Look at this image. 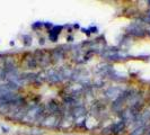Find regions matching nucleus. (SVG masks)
Returning <instances> with one entry per match:
<instances>
[{"instance_id": "nucleus-1", "label": "nucleus", "mask_w": 150, "mask_h": 135, "mask_svg": "<svg viewBox=\"0 0 150 135\" xmlns=\"http://www.w3.org/2000/svg\"><path fill=\"white\" fill-rule=\"evenodd\" d=\"M58 120H57V117L54 116V114H53L52 116H47V117H45L42 120V125L43 126H46V127H54L55 125H58Z\"/></svg>"}, {"instance_id": "nucleus-2", "label": "nucleus", "mask_w": 150, "mask_h": 135, "mask_svg": "<svg viewBox=\"0 0 150 135\" xmlns=\"http://www.w3.org/2000/svg\"><path fill=\"white\" fill-rule=\"evenodd\" d=\"M128 32L130 34L134 35V36H138V37H141V36L146 35V30H143L141 27H139L137 25H131L128 28Z\"/></svg>"}, {"instance_id": "nucleus-3", "label": "nucleus", "mask_w": 150, "mask_h": 135, "mask_svg": "<svg viewBox=\"0 0 150 135\" xmlns=\"http://www.w3.org/2000/svg\"><path fill=\"white\" fill-rule=\"evenodd\" d=\"M124 127H125V123H124L123 120H121V122L116 123V124H113L112 126L110 127V129H112L111 133L117 134V133H121V132L124 129Z\"/></svg>"}, {"instance_id": "nucleus-4", "label": "nucleus", "mask_w": 150, "mask_h": 135, "mask_svg": "<svg viewBox=\"0 0 150 135\" xmlns=\"http://www.w3.org/2000/svg\"><path fill=\"white\" fill-rule=\"evenodd\" d=\"M47 106H49V109H50V112H52V114L59 112V105H58L54 100H51V101L47 104Z\"/></svg>"}, {"instance_id": "nucleus-5", "label": "nucleus", "mask_w": 150, "mask_h": 135, "mask_svg": "<svg viewBox=\"0 0 150 135\" xmlns=\"http://www.w3.org/2000/svg\"><path fill=\"white\" fill-rule=\"evenodd\" d=\"M144 128H146L144 125H140V126H138V127L135 128L134 131H132V134L131 135H141L143 133V131H144Z\"/></svg>"}, {"instance_id": "nucleus-6", "label": "nucleus", "mask_w": 150, "mask_h": 135, "mask_svg": "<svg viewBox=\"0 0 150 135\" xmlns=\"http://www.w3.org/2000/svg\"><path fill=\"white\" fill-rule=\"evenodd\" d=\"M61 30H62V26H53L52 28H51V30H50V34H54V35H58L59 36Z\"/></svg>"}, {"instance_id": "nucleus-7", "label": "nucleus", "mask_w": 150, "mask_h": 135, "mask_svg": "<svg viewBox=\"0 0 150 135\" xmlns=\"http://www.w3.org/2000/svg\"><path fill=\"white\" fill-rule=\"evenodd\" d=\"M74 112H74V116L80 117V116H83V114H85V109H83V107H78V108H76Z\"/></svg>"}, {"instance_id": "nucleus-8", "label": "nucleus", "mask_w": 150, "mask_h": 135, "mask_svg": "<svg viewBox=\"0 0 150 135\" xmlns=\"http://www.w3.org/2000/svg\"><path fill=\"white\" fill-rule=\"evenodd\" d=\"M23 42H24V44L26 45V46H30V43H32V37H30V35H24L23 36Z\"/></svg>"}, {"instance_id": "nucleus-9", "label": "nucleus", "mask_w": 150, "mask_h": 135, "mask_svg": "<svg viewBox=\"0 0 150 135\" xmlns=\"http://www.w3.org/2000/svg\"><path fill=\"white\" fill-rule=\"evenodd\" d=\"M41 26H43V24L40 22H36L35 24H33L32 25V28H34V30H36V28H38V27H41Z\"/></svg>"}, {"instance_id": "nucleus-10", "label": "nucleus", "mask_w": 150, "mask_h": 135, "mask_svg": "<svg viewBox=\"0 0 150 135\" xmlns=\"http://www.w3.org/2000/svg\"><path fill=\"white\" fill-rule=\"evenodd\" d=\"M50 39L52 42H57L58 41V35H54V34H50Z\"/></svg>"}, {"instance_id": "nucleus-11", "label": "nucleus", "mask_w": 150, "mask_h": 135, "mask_svg": "<svg viewBox=\"0 0 150 135\" xmlns=\"http://www.w3.org/2000/svg\"><path fill=\"white\" fill-rule=\"evenodd\" d=\"M89 32H90V33H97V32H98L97 27H90Z\"/></svg>"}, {"instance_id": "nucleus-12", "label": "nucleus", "mask_w": 150, "mask_h": 135, "mask_svg": "<svg viewBox=\"0 0 150 135\" xmlns=\"http://www.w3.org/2000/svg\"><path fill=\"white\" fill-rule=\"evenodd\" d=\"M44 43H45V39H44V38H43V37H42V38H40V44H41V45H43V44H44Z\"/></svg>"}, {"instance_id": "nucleus-13", "label": "nucleus", "mask_w": 150, "mask_h": 135, "mask_svg": "<svg viewBox=\"0 0 150 135\" xmlns=\"http://www.w3.org/2000/svg\"><path fill=\"white\" fill-rule=\"evenodd\" d=\"M148 17H150V10L148 11Z\"/></svg>"}, {"instance_id": "nucleus-14", "label": "nucleus", "mask_w": 150, "mask_h": 135, "mask_svg": "<svg viewBox=\"0 0 150 135\" xmlns=\"http://www.w3.org/2000/svg\"><path fill=\"white\" fill-rule=\"evenodd\" d=\"M146 32H148V34L150 35V30H146Z\"/></svg>"}, {"instance_id": "nucleus-15", "label": "nucleus", "mask_w": 150, "mask_h": 135, "mask_svg": "<svg viewBox=\"0 0 150 135\" xmlns=\"http://www.w3.org/2000/svg\"><path fill=\"white\" fill-rule=\"evenodd\" d=\"M148 4H149V6H150V1H148Z\"/></svg>"}, {"instance_id": "nucleus-16", "label": "nucleus", "mask_w": 150, "mask_h": 135, "mask_svg": "<svg viewBox=\"0 0 150 135\" xmlns=\"http://www.w3.org/2000/svg\"><path fill=\"white\" fill-rule=\"evenodd\" d=\"M148 135H150V132H149V134H148Z\"/></svg>"}]
</instances>
